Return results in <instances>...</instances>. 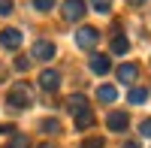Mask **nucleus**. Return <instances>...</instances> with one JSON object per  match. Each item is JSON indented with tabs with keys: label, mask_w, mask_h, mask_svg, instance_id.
Masks as SVG:
<instances>
[{
	"label": "nucleus",
	"mask_w": 151,
	"mask_h": 148,
	"mask_svg": "<svg viewBox=\"0 0 151 148\" xmlns=\"http://www.w3.org/2000/svg\"><path fill=\"white\" fill-rule=\"evenodd\" d=\"M91 6L97 12H112V0H91Z\"/></svg>",
	"instance_id": "17"
},
{
	"label": "nucleus",
	"mask_w": 151,
	"mask_h": 148,
	"mask_svg": "<svg viewBox=\"0 0 151 148\" xmlns=\"http://www.w3.org/2000/svg\"><path fill=\"white\" fill-rule=\"evenodd\" d=\"M97 100L100 103H115L118 100V88L115 85H100L97 88Z\"/></svg>",
	"instance_id": "10"
},
{
	"label": "nucleus",
	"mask_w": 151,
	"mask_h": 148,
	"mask_svg": "<svg viewBox=\"0 0 151 148\" xmlns=\"http://www.w3.org/2000/svg\"><path fill=\"white\" fill-rule=\"evenodd\" d=\"M67 109L76 115V112H82V109H88V97L85 94H70L67 97Z\"/></svg>",
	"instance_id": "11"
},
{
	"label": "nucleus",
	"mask_w": 151,
	"mask_h": 148,
	"mask_svg": "<svg viewBox=\"0 0 151 148\" xmlns=\"http://www.w3.org/2000/svg\"><path fill=\"white\" fill-rule=\"evenodd\" d=\"M82 148H103V139H85Z\"/></svg>",
	"instance_id": "22"
},
{
	"label": "nucleus",
	"mask_w": 151,
	"mask_h": 148,
	"mask_svg": "<svg viewBox=\"0 0 151 148\" xmlns=\"http://www.w3.org/2000/svg\"><path fill=\"white\" fill-rule=\"evenodd\" d=\"M9 148H30V139L24 136V133H12V139H9Z\"/></svg>",
	"instance_id": "15"
},
{
	"label": "nucleus",
	"mask_w": 151,
	"mask_h": 148,
	"mask_svg": "<svg viewBox=\"0 0 151 148\" xmlns=\"http://www.w3.org/2000/svg\"><path fill=\"white\" fill-rule=\"evenodd\" d=\"M124 148H139V142H127V145H124Z\"/></svg>",
	"instance_id": "25"
},
{
	"label": "nucleus",
	"mask_w": 151,
	"mask_h": 148,
	"mask_svg": "<svg viewBox=\"0 0 151 148\" xmlns=\"http://www.w3.org/2000/svg\"><path fill=\"white\" fill-rule=\"evenodd\" d=\"M6 103L12 112H18V109H27L33 103V91H30V85L27 82H18V85H12L9 94H6Z\"/></svg>",
	"instance_id": "1"
},
{
	"label": "nucleus",
	"mask_w": 151,
	"mask_h": 148,
	"mask_svg": "<svg viewBox=\"0 0 151 148\" xmlns=\"http://www.w3.org/2000/svg\"><path fill=\"white\" fill-rule=\"evenodd\" d=\"M127 124H130L127 112H109V118H106V127H109L112 133H124V130H127Z\"/></svg>",
	"instance_id": "7"
},
{
	"label": "nucleus",
	"mask_w": 151,
	"mask_h": 148,
	"mask_svg": "<svg viewBox=\"0 0 151 148\" xmlns=\"http://www.w3.org/2000/svg\"><path fill=\"white\" fill-rule=\"evenodd\" d=\"M136 79H139V67L136 64H121L118 67V82L121 85H136Z\"/></svg>",
	"instance_id": "8"
},
{
	"label": "nucleus",
	"mask_w": 151,
	"mask_h": 148,
	"mask_svg": "<svg viewBox=\"0 0 151 148\" xmlns=\"http://www.w3.org/2000/svg\"><path fill=\"white\" fill-rule=\"evenodd\" d=\"M40 148H55V145H52V142H42V145H40Z\"/></svg>",
	"instance_id": "26"
},
{
	"label": "nucleus",
	"mask_w": 151,
	"mask_h": 148,
	"mask_svg": "<svg viewBox=\"0 0 151 148\" xmlns=\"http://www.w3.org/2000/svg\"><path fill=\"white\" fill-rule=\"evenodd\" d=\"M127 100H130L133 106H142V103H148V88H130Z\"/></svg>",
	"instance_id": "14"
},
{
	"label": "nucleus",
	"mask_w": 151,
	"mask_h": 148,
	"mask_svg": "<svg viewBox=\"0 0 151 148\" xmlns=\"http://www.w3.org/2000/svg\"><path fill=\"white\" fill-rule=\"evenodd\" d=\"M33 6L40 9V12H52L55 9V0H33Z\"/></svg>",
	"instance_id": "18"
},
{
	"label": "nucleus",
	"mask_w": 151,
	"mask_h": 148,
	"mask_svg": "<svg viewBox=\"0 0 151 148\" xmlns=\"http://www.w3.org/2000/svg\"><path fill=\"white\" fill-rule=\"evenodd\" d=\"M3 79H6V67L0 64V82H3Z\"/></svg>",
	"instance_id": "24"
},
{
	"label": "nucleus",
	"mask_w": 151,
	"mask_h": 148,
	"mask_svg": "<svg viewBox=\"0 0 151 148\" xmlns=\"http://www.w3.org/2000/svg\"><path fill=\"white\" fill-rule=\"evenodd\" d=\"M40 130H42V133H58L60 124H58L55 118H45V121H40Z\"/></svg>",
	"instance_id": "16"
},
{
	"label": "nucleus",
	"mask_w": 151,
	"mask_h": 148,
	"mask_svg": "<svg viewBox=\"0 0 151 148\" xmlns=\"http://www.w3.org/2000/svg\"><path fill=\"white\" fill-rule=\"evenodd\" d=\"M85 18V0H64V21H82Z\"/></svg>",
	"instance_id": "5"
},
{
	"label": "nucleus",
	"mask_w": 151,
	"mask_h": 148,
	"mask_svg": "<svg viewBox=\"0 0 151 148\" xmlns=\"http://www.w3.org/2000/svg\"><path fill=\"white\" fill-rule=\"evenodd\" d=\"M97 42H100V30L97 27H79V33H76V45H79V48L91 52Z\"/></svg>",
	"instance_id": "3"
},
{
	"label": "nucleus",
	"mask_w": 151,
	"mask_h": 148,
	"mask_svg": "<svg viewBox=\"0 0 151 148\" xmlns=\"http://www.w3.org/2000/svg\"><path fill=\"white\" fill-rule=\"evenodd\" d=\"M127 52H130L127 36H112V55H127Z\"/></svg>",
	"instance_id": "13"
},
{
	"label": "nucleus",
	"mask_w": 151,
	"mask_h": 148,
	"mask_svg": "<svg viewBox=\"0 0 151 148\" xmlns=\"http://www.w3.org/2000/svg\"><path fill=\"white\" fill-rule=\"evenodd\" d=\"M94 124V112L91 109H82V112H76V130H88Z\"/></svg>",
	"instance_id": "12"
},
{
	"label": "nucleus",
	"mask_w": 151,
	"mask_h": 148,
	"mask_svg": "<svg viewBox=\"0 0 151 148\" xmlns=\"http://www.w3.org/2000/svg\"><path fill=\"white\" fill-rule=\"evenodd\" d=\"M40 88L45 94H58V88H60V73L58 70H42L40 73Z\"/></svg>",
	"instance_id": "4"
},
{
	"label": "nucleus",
	"mask_w": 151,
	"mask_h": 148,
	"mask_svg": "<svg viewBox=\"0 0 151 148\" xmlns=\"http://www.w3.org/2000/svg\"><path fill=\"white\" fill-rule=\"evenodd\" d=\"M0 45H3L6 52H18V45H21V30H15V27L0 30Z\"/></svg>",
	"instance_id": "6"
},
{
	"label": "nucleus",
	"mask_w": 151,
	"mask_h": 148,
	"mask_svg": "<svg viewBox=\"0 0 151 148\" xmlns=\"http://www.w3.org/2000/svg\"><path fill=\"white\" fill-rule=\"evenodd\" d=\"M124 3H130V6H142L145 0H124Z\"/></svg>",
	"instance_id": "23"
},
{
	"label": "nucleus",
	"mask_w": 151,
	"mask_h": 148,
	"mask_svg": "<svg viewBox=\"0 0 151 148\" xmlns=\"http://www.w3.org/2000/svg\"><path fill=\"white\" fill-rule=\"evenodd\" d=\"M30 64H33V60H30V57H24V55H21V57H15V70H18V73H24Z\"/></svg>",
	"instance_id": "19"
},
{
	"label": "nucleus",
	"mask_w": 151,
	"mask_h": 148,
	"mask_svg": "<svg viewBox=\"0 0 151 148\" xmlns=\"http://www.w3.org/2000/svg\"><path fill=\"white\" fill-rule=\"evenodd\" d=\"M55 52H58V48H55L52 40H36L33 48H30V60H52Z\"/></svg>",
	"instance_id": "2"
},
{
	"label": "nucleus",
	"mask_w": 151,
	"mask_h": 148,
	"mask_svg": "<svg viewBox=\"0 0 151 148\" xmlns=\"http://www.w3.org/2000/svg\"><path fill=\"white\" fill-rule=\"evenodd\" d=\"M91 73H97V76H106V73L112 70V64H109V55H91Z\"/></svg>",
	"instance_id": "9"
},
{
	"label": "nucleus",
	"mask_w": 151,
	"mask_h": 148,
	"mask_svg": "<svg viewBox=\"0 0 151 148\" xmlns=\"http://www.w3.org/2000/svg\"><path fill=\"white\" fill-rule=\"evenodd\" d=\"M139 133H142L145 139H151V118H145L142 124H139Z\"/></svg>",
	"instance_id": "20"
},
{
	"label": "nucleus",
	"mask_w": 151,
	"mask_h": 148,
	"mask_svg": "<svg viewBox=\"0 0 151 148\" xmlns=\"http://www.w3.org/2000/svg\"><path fill=\"white\" fill-rule=\"evenodd\" d=\"M0 15H12V0H0Z\"/></svg>",
	"instance_id": "21"
}]
</instances>
